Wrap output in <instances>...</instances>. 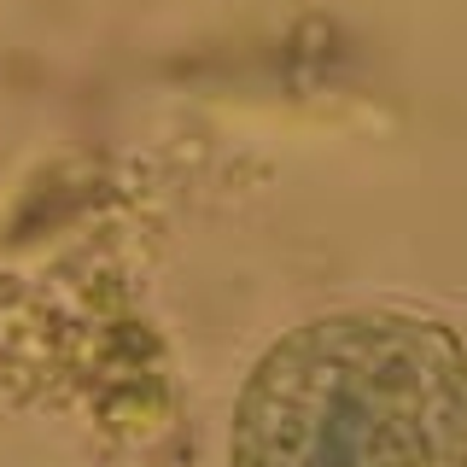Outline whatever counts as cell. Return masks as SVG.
<instances>
[{
    "label": "cell",
    "instance_id": "cell-1",
    "mask_svg": "<svg viewBox=\"0 0 467 467\" xmlns=\"http://www.w3.org/2000/svg\"><path fill=\"white\" fill-rule=\"evenodd\" d=\"M228 467H467V345L409 310H333L263 350Z\"/></svg>",
    "mask_w": 467,
    "mask_h": 467
}]
</instances>
